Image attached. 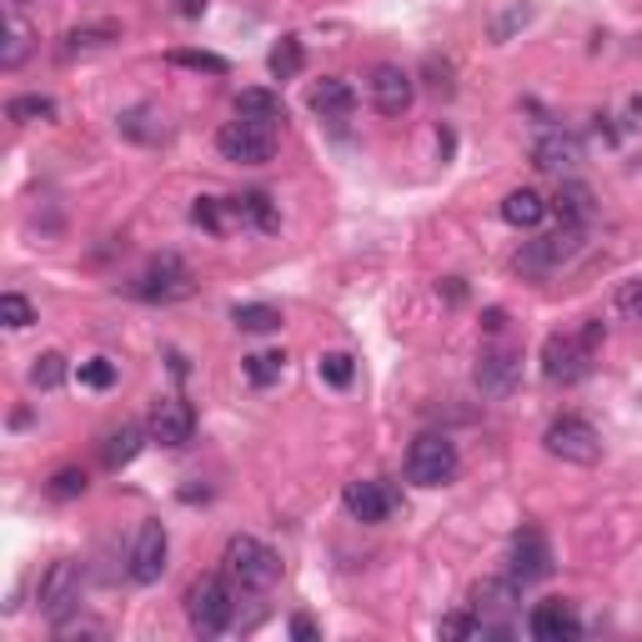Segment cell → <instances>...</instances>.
<instances>
[{
  "mask_svg": "<svg viewBox=\"0 0 642 642\" xmlns=\"http://www.w3.org/2000/svg\"><path fill=\"white\" fill-rule=\"evenodd\" d=\"M632 116H638V121H642V96H638V101H632Z\"/></svg>",
  "mask_w": 642,
  "mask_h": 642,
  "instance_id": "bcb514c9",
  "label": "cell"
},
{
  "mask_svg": "<svg viewBox=\"0 0 642 642\" xmlns=\"http://www.w3.org/2000/svg\"><path fill=\"white\" fill-rule=\"evenodd\" d=\"M80 597H86V572H80V563H71V557H61V563H51V572L40 577V617H51L55 628L66 622L71 613H80Z\"/></svg>",
  "mask_w": 642,
  "mask_h": 642,
  "instance_id": "5b68a950",
  "label": "cell"
},
{
  "mask_svg": "<svg viewBox=\"0 0 642 642\" xmlns=\"http://www.w3.org/2000/svg\"><path fill=\"white\" fill-rule=\"evenodd\" d=\"M542 446H547L552 457L577 462V467L603 462V437H597V427H592L588 417H557L547 432H542Z\"/></svg>",
  "mask_w": 642,
  "mask_h": 642,
  "instance_id": "ba28073f",
  "label": "cell"
},
{
  "mask_svg": "<svg viewBox=\"0 0 642 642\" xmlns=\"http://www.w3.org/2000/svg\"><path fill=\"white\" fill-rule=\"evenodd\" d=\"M517 592H523V582L517 577H487V582H477L473 588V607L477 617H492V613H512L517 607Z\"/></svg>",
  "mask_w": 642,
  "mask_h": 642,
  "instance_id": "ffe728a7",
  "label": "cell"
},
{
  "mask_svg": "<svg viewBox=\"0 0 642 642\" xmlns=\"http://www.w3.org/2000/svg\"><path fill=\"white\" fill-rule=\"evenodd\" d=\"M61 381H66V356L40 352L36 367H30V387H36V392H51V387H61Z\"/></svg>",
  "mask_w": 642,
  "mask_h": 642,
  "instance_id": "f546056e",
  "label": "cell"
},
{
  "mask_svg": "<svg viewBox=\"0 0 642 642\" xmlns=\"http://www.w3.org/2000/svg\"><path fill=\"white\" fill-rule=\"evenodd\" d=\"M603 322L592 316V322H582V331H557V337L542 341V377L557 381V387H572V381H582L592 372V356H597V347H603Z\"/></svg>",
  "mask_w": 642,
  "mask_h": 642,
  "instance_id": "6da1fadb",
  "label": "cell"
},
{
  "mask_svg": "<svg viewBox=\"0 0 642 642\" xmlns=\"http://www.w3.org/2000/svg\"><path fill=\"white\" fill-rule=\"evenodd\" d=\"M552 211L563 216V226H592V216H597V206H592V191L582 181H563V186H557Z\"/></svg>",
  "mask_w": 642,
  "mask_h": 642,
  "instance_id": "603a6c76",
  "label": "cell"
},
{
  "mask_svg": "<svg viewBox=\"0 0 642 642\" xmlns=\"http://www.w3.org/2000/svg\"><path fill=\"white\" fill-rule=\"evenodd\" d=\"M121 40L116 21H96V26H71L66 30V51H96V46H111Z\"/></svg>",
  "mask_w": 642,
  "mask_h": 642,
  "instance_id": "4316f807",
  "label": "cell"
},
{
  "mask_svg": "<svg viewBox=\"0 0 642 642\" xmlns=\"http://www.w3.org/2000/svg\"><path fill=\"white\" fill-rule=\"evenodd\" d=\"M341 507L352 512L356 523L377 527V523H387V517L396 512V487L377 482V477H356V482L341 487Z\"/></svg>",
  "mask_w": 642,
  "mask_h": 642,
  "instance_id": "4fadbf2b",
  "label": "cell"
},
{
  "mask_svg": "<svg viewBox=\"0 0 642 642\" xmlns=\"http://www.w3.org/2000/svg\"><path fill=\"white\" fill-rule=\"evenodd\" d=\"M141 442H146V432L136 427V421H126V427H116V432H105V442H101V462L111 467V473H121L126 462H136Z\"/></svg>",
  "mask_w": 642,
  "mask_h": 642,
  "instance_id": "cb8c5ba5",
  "label": "cell"
},
{
  "mask_svg": "<svg viewBox=\"0 0 642 642\" xmlns=\"http://www.w3.org/2000/svg\"><path fill=\"white\" fill-rule=\"evenodd\" d=\"M5 116L21 121V126H30V121H55V101L51 96H15V101L5 105Z\"/></svg>",
  "mask_w": 642,
  "mask_h": 642,
  "instance_id": "f1b7e54d",
  "label": "cell"
},
{
  "mask_svg": "<svg viewBox=\"0 0 642 642\" xmlns=\"http://www.w3.org/2000/svg\"><path fill=\"white\" fill-rule=\"evenodd\" d=\"M231 216H237L241 226H256V231H276V226H281V211H276V201L266 197V191H241V197H231Z\"/></svg>",
  "mask_w": 642,
  "mask_h": 642,
  "instance_id": "7402d4cb",
  "label": "cell"
},
{
  "mask_svg": "<svg viewBox=\"0 0 642 642\" xmlns=\"http://www.w3.org/2000/svg\"><path fill=\"white\" fill-rule=\"evenodd\" d=\"M306 105H312L322 121H347L352 116V105H356V91L341 76H322L312 91H306Z\"/></svg>",
  "mask_w": 642,
  "mask_h": 642,
  "instance_id": "ac0fdd59",
  "label": "cell"
},
{
  "mask_svg": "<svg viewBox=\"0 0 642 642\" xmlns=\"http://www.w3.org/2000/svg\"><path fill=\"white\" fill-rule=\"evenodd\" d=\"M76 381H80V387H91V392H105V387H116V362L91 356V362H80V367H76Z\"/></svg>",
  "mask_w": 642,
  "mask_h": 642,
  "instance_id": "e575fe53",
  "label": "cell"
},
{
  "mask_svg": "<svg viewBox=\"0 0 642 642\" xmlns=\"http://www.w3.org/2000/svg\"><path fill=\"white\" fill-rule=\"evenodd\" d=\"M527 632H532L538 642H572V638H582V622H577L572 603L552 597V603L532 607V617H527Z\"/></svg>",
  "mask_w": 642,
  "mask_h": 642,
  "instance_id": "2e32d148",
  "label": "cell"
},
{
  "mask_svg": "<svg viewBox=\"0 0 642 642\" xmlns=\"http://www.w3.org/2000/svg\"><path fill=\"white\" fill-rule=\"evenodd\" d=\"M231 322H237L241 331H251V337H266V331L281 327V306H272V302H247V306H237V312H231Z\"/></svg>",
  "mask_w": 642,
  "mask_h": 642,
  "instance_id": "484cf974",
  "label": "cell"
},
{
  "mask_svg": "<svg viewBox=\"0 0 642 642\" xmlns=\"http://www.w3.org/2000/svg\"><path fill=\"white\" fill-rule=\"evenodd\" d=\"M547 211H552V201H542L532 186H517V191H507V197H502V222L523 226V231H532V226H538Z\"/></svg>",
  "mask_w": 642,
  "mask_h": 642,
  "instance_id": "44dd1931",
  "label": "cell"
},
{
  "mask_svg": "<svg viewBox=\"0 0 642 642\" xmlns=\"http://www.w3.org/2000/svg\"><path fill=\"white\" fill-rule=\"evenodd\" d=\"M226 211H231V201H222V197H201L197 206H191V222L206 226L211 237H222V231H226Z\"/></svg>",
  "mask_w": 642,
  "mask_h": 642,
  "instance_id": "836d02e7",
  "label": "cell"
},
{
  "mask_svg": "<svg viewBox=\"0 0 642 642\" xmlns=\"http://www.w3.org/2000/svg\"><path fill=\"white\" fill-rule=\"evenodd\" d=\"M86 487H91L86 467H61V473L46 482V492H51V498H61V502H71V498H86Z\"/></svg>",
  "mask_w": 642,
  "mask_h": 642,
  "instance_id": "d6a6232c",
  "label": "cell"
},
{
  "mask_svg": "<svg viewBox=\"0 0 642 642\" xmlns=\"http://www.w3.org/2000/svg\"><path fill=\"white\" fill-rule=\"evenodd\" d=\"M231 613H237V592H231V577H197L191 592H186V617L201 638H216V632L231 628Z\"/></svg>",
  "mask_w": 642,
  "mask_h": 642,
  "instance_id": "3957f363",
  "label": "cell"
},
{
  "mask_svg": "<svg viewBox=\"0 0 642 642\" xmlns=\"http://www.w3.org/2000/svg\"><path fill=\"white\" fill-rule=\"evenodd\" d=\"M241 372H247L251 387H272V381H281V372H287V352H256L241 362Z\"/></svg>",
  "mask_w": 642,
  "mask_h": 642,
  "instance_id": "83f0119b",
  "label": "cell"
},
{
  "mask_svg": "<svg viewBox=\"0 0 642 642\" xmlns=\"http://www.w3.org/2000/svg\"><path fill=\"white\" fill-rule=\"evenodd\" d=\"M512 577L517 582H542L552 577V547L542 538V527H517V538H512Z\"/></svg>",
  "mask_w": 642,
  "mask_h": 642,
  "instance_id": "9a60e30c",
  "label": "cell"
},
{
  "mask_svg": "<svg viewBox=\"0 0 642 642\" xmlns=\"http://www.w3.org/2000/svg\"><path fill=\"white\" fill-rule=\"evenodd\" d=\"M291 638H297V642H316L322 632H316V622H312V617H297V622H291Z\"/></svg>",
  "mask_w": 642,
  "mask_h": 642,
  "instance_id": "b9f144b4",
  "label": "cell"
},
{
  "mask_svg": "<svg viewBox=\"0 0 642 642\" xmlns=\"http://www.w3.org/2000/svg\"><path fill=\"white\" fill-rule=\"evenodd\" d=\"M437 632H442V638H487V622L477 613H446L442 622H437Z\"/></svg>",
  "mask_w": 642,
  "mask_h": 642,
  "instance_id": "74e56055",
  "label": "cell"
},
{
  "mask_svg": "<svg viewBox=\"0 0 642 642\" xmlns=\"http://www.w3.org/2000/svg\"><path fill=\"white\" fill-rule=\"evenodd\" d=\"M126 297H136V302H181V297H191V272H186L181 256H156V262L146 266L141 276H131L126 281Z\"/></svg>",
  "mask_w": 642,
  "mask_h": 642,
  "instance_id": "8992f818",
  "label": "cell"
},
{
  "mask_svg": "<svg viewBox=\"0 0 642 642\" xmlns=\"http://www.w3.org/2000/svg\"><path fill=\"white\" fill-rule=\"evenodd\" d=\"M446 302H462V297H467V287H462V281H457V276H446Z\"/></svg>",
  "mask_w": 642,
  "mask_h": 642,
  "instance_id": "f6af8a7d",
  "label": "cell"
},
{
  "mask_svg": "<svg viewBox=\"0 0 642 642\" xmlns=\"http://www.w3.org/2000/svg\"><path fill=\"white\" fill-rule=\"evenodd\" d=\"M302 66H306V51H302V40H297V36H281L272 46V55H266V71H272V80L302 76Z\"/></svg>",
  "mask_w": 642,
  "mask_h": 642,
  "instance_id": "d4e9b609",
  "label": "cell"
},
{
  "mask_svg": "<svg viewBox=\"0 0 642 642\" xmlns=\"http://www.w3.org/2000/svg\"><path fill=\"white\" fill-rule=\"evenodd\" d=\"M316 372H322V381H327V387H352L356 362L347 352H322V356H316Z\"/></svg>",
  "mask_w": 642,
  "mask_h": 642,
  "instance_id": "1f68e13d",
  "label": "cell"
},
{
  "mask_svg": "<svg viewBox=\"0 0 642 642\" xmlns=\"http://www.w3.org/2000/svg\"><path fill=\"white\" fill-rule=\"evenodd\" d=\"M216 151L226 161H237V166H266L276 156V126H256L247 116L226 121L222 131H216Z\"/></svg>",
  "mask_w": 642,
  "mask_h": 642,
  "instance_id": "52a82bcc",
  "label": "cell"
},
{
  "mask_svg": "<svg viewBox=\"0 0 642 642\" xmlns=\"http://www.w3.org/2000/svg\"><path fill=\"white\" fill-rule=\"evenodd\" d=\"M166 552H171V538L161 523H141L131 538V552H126V572H131V582H141V588H151V582H161V572H166Z\"/></svg>",
  "mask_w": 642,
  "mask_h": 642,
  "instance_id": "8fae6325",
  "label": "cell"
},
{
  "mask_svg": "<svg viewBox=\"0 0 642 642\" xmlns=\"http://www.w3.org/2000/svg\"><path fill=\"white\" fill-rule=\"evenodd\" d=\"M582 237H588V226H557L552 237L527 241V251H517V266L532 272V276L557 272V266H567L577 251H582Z\"/></svg>",
  "mask_w": 642,
  "mask_h": 642,
  "instance_id": "30bf717a",
  "label": "cell"
},
{
  "mask_svg": "<svg viewBox=\"0 0 642 642\" xmlns=\"http://www.w3.org/2000/svg\"><path fill=\"white\" fill-rule=\"evenodd\" d=\"M527 15H532V11H527V5H512V11L502 15L498 26H492V40H507V36H512V30H517V26H527Z\"/></svg>",
  "mask_w": 642,
  "mask_h": 642,
  "instance_id": "60d3db41",
  "label": "cell"
},
{
  "mask_svg": "<svg viewBox=\"0 0 642 642\" xmlns=\"http://www.w3.org/2000/svg\"><path fill=\"white\" fill-rule=\"evenodd\" d=\"M146 432H151V442H161V446H186L191 437H197V412H191L186 396H161V402L151 406Z\"/></svg>",
  "mask_w": 642,
  "mask_h": 642,
  "instance_id": "5bb4252c",
  "label": "cell"
},
{
  "mask_svg": "<svg viewBox=\"0 0 642 642\" xmlns=\"http://www.w3.org/2000/svg\"><path fill=\"white\" fill-rule=\"evenodd\" d=\"M457 467H462L457 442L442 432H421L406 446V482L412 487H446L457 477Z\"/></svg>",
  "mask_w": 642,
  "mask_h": 642,
  "instance_id": "277c9868",
  "label": "cell"
},
{
  "mask_svg": "<svg viewBox=\"0 0 642 642\" xmlns=\"http://www.w3.org/2000/svg\"><path fill=\"white\" fill-rule=\"evenodd\" d=\"M237 116L256 121V126H281L287 121V101L276 91H266V86H247V91H237Z\"/></svg>",
  "mask_w": 642,
  "mask_h": 642,
  "instance_id": "d6986e66",
  "label": "cell"
},
{
  "mask_svg": "<svg viewBox=\"0 0 642 642\" xmlns=\"http://www.w3.org/2000/svg\"><path fill=\"white\" fill-rule=\"evenodd\" d=\"M206 5H211V0H176V11H181L186 21H197V15L206 11Z\"/></svg>",
  "mask_w": 642,
  "mask_h": 642,
  "instance_id": "ee69618b",
  "label": "cell"
},
{
  "mask_svg": "<svg viewBox=\"0 0 642 642\" xmlns=\"http://www.w3.org/2000/svg\"><path fill=\"white\" fill-rule=\"evenodd\" d=\"M26 51H30V26L21 21V15H11V26H5V51H0V66L15 71L21 61H26Z\"/></svg>",
  "mask_w": 642,
  "mask_h": 642,
  "instance_id": "4dcf8cb0",
  "label": "cell"
},
{
  "mask_svg": "<svg viewBox=\"0 0 642 642\" xmlns=\"http://www.w3.org/2000/svg\"><path fill=\"white\" fill-rule=\"evenodd\" d=\"M0 322L11 331H26L30 322H36V306H30L21 291H5V297H0Z\"/></svg>",
  "mask_w": 642,
  "mask_h": 642,
  "instance_id": "d590c367",
  "label": "cell"
},
{
  "mask_svg": "<svg viewBox=\"0 0 642 642\" xmlns=\"http://www.w3.org/2000/svg\"><path fill=\"white\" fill-rule=\"evenodd\" d=\"M166 61L181 71H206V76H226V71H231L222 55H211V51H171Z\"/></svg>",
  "mask_w": 642,
  "mask_h": 642,
  "instance_id": "8d00e7d4",
  "label": "cell"
},
{
  "mask_svg": "<svg viewBox=\"0 0 642 642\" xmlns=\"http://www.w3.org/2000/svg\"><path fill=\"white\" fill-rule=\"evenodd\" d=\"M517 381H523V352H517L512 341L482 347V356H477V387H482L487 396L507 402V396L517 392Z\"/></svg>",
  "mask_w": 642,
  "mask_h": 642,
  "instance_id": "9c48e42d",
  "label": "cell"
},
{
  "mask_svg": "<svg viewBox=\"0 0 642 642\" xmlns=\"http://www.w3.org/2000/svg\"><path fill=\"white\" fill-rule=\"evenodd\" d=\"M617 312L642 327V276H638V281H622V287H617Z\"/></svg>",
  "mask_w": 642,
  "mask_h": 642,
  "instance_id": "f35d334b",
  "label": "cell"
},
{
  "mask_svg": "<svg viewBox=\"0 0 642 642\" xmlns=\"http://www.w3.org/2000/svg\"><path fill=\"white\" fill-rule=\"evenodd\" d=\"M222 567L241 592H266V588H276V577H281V557H276L262 538H247V532H237V538L226 542Z\"/></svg>",
  "mask_w": 642,
  "mask_h": 642,
  "instance_id": "7a4b0ae2",
  "label": "cell"
},
{
  "mask_svg": "<svg viewBox=\"0 0 642 642\" xmlns=\"http://www.w3.org/2000/svg\"><path fill=\"white\" fill-rule=\"evenodd\" d=\"M146 121H151V111H146V105H136V111H126V116H121V131L131 136V141H156V126H146Z\"/></svg>",
  "mask_w": 642,
  "mask_h": 642,
  "instance_id": "ab89813d",
  "label": "cell"
},
{
  "mask_svg": "<svg viewBox=\"0 0 642 642\" xmlns=\"http://www.w3.org/2000/svg\"><path fill=\"white\" fill-rule=\"evenodd\" d=\"M367 91L381 116H406L412 101H417V80H412V71L396 66V61H381V66H372Z\"/></svg>",
  "mask_w": 642,
  "mask_h": 642,
  "instance_id": "7c38bea8",
  "label": "cell"
},
{
  "mask_svg": "<svg viewBox=\"0 0 642 642\" xmlns=\"http://www.w3.org/2000/svg\"><path fill=\"white\" fill-rule=\"evenodd\" d=\"M482 327L492 331V337H498V331L507 327V312H502V306H487V312H482Z\"/></svg>",
  "mask_w": 642,
  "mask_h": 642,
  "instance_id": "7bdbcfd3",
  "label": "cell"
},
{
  "mask_svg": "<svg viewBox=\"0 0 642 642\" xmlns=\"http://www.w3.org/2000/svg\"><path fill=\"white\" fill-rule=\"evenodd\" d=\"M577 161H582V141L567 131H547L532 141V166L538 171H552V176H563V171H572Z\"/></svg>",
  "mask_w": 642,
  "mask_h": 642,
  "instance_id": "e0dca14e",
  "label": "cell"
}]
</instances>
